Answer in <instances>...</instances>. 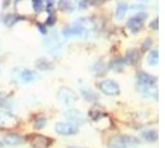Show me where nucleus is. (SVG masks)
I'll return each instance as SVG.
<instances>
[{
    "instance_id": "23",
    "label": "nucleus",
    "mask_w": 165,
    "mask_h": 148,
    "mask_svg": "<svg viewBox=\"0 0 165 148\" xmlns=\"http://www.w3.org/2000/svg\"><path fill=\"white\" fill-rule=\"evenodd\" d=\"M32 7L35 12H41L43 7H44V3L40 1V0H36V1H32Z\"/></svg>"
},
{
    "instance_id": "4",
    "label": "nucleus",
    "mask_w": 165,
    "mask_h": 148,
    "mask_svg": "<svg viewBox=\"0 0 165 148\" xmlns=\"http://www.w3.org/2000/svg\"><path fill=\"white\" fill-rule=\"evenodd\" d=\"M54 129L61 135H74V134H76L79 131L78 125L71 122H57Z\"/></svg>"
},
{
    "instance_id": "5",
    "label": "nucleus",
    "mask_w": 165,
    "mask_h": 148,
    "mask_svg": "<svg viewBox=\"0 0 165 148\" xmlns=\"http://www.w3.org/2000/svg\"><path fill=\"white\" fill-rule=\"evenodd\" d=\"M147 17L146 13H139L137 14L135 17H132L129 21H128V27L133 31V32H137L142 28V25H143V20Z\"/></svg>"
},
{
    "instance_id": "14",
    "label": "nucleus",
    "mask_w": 165,
    "mask_h": 148,
    "mask_svg": "<svg viewBox=\"0 0 165 148\" xmlns=\"http://www.w3.org/2000/svg\"><path fill=\"white\" fill-rule=\"evenodd\" d=\"M142 138L147 142H155L158 139V131L148 129V130H143L142 131Z\"/></svg>"
},
{
    "instance_id": "7",
    "label": "nucleus",
    "mask_w": 165,
    "mask_h": 148,
    "mask_svg": "<svg viewBox=\"0 0 165 148\" xmlns=\"http://www.w3.org/2000/svg\"><path fill=\"white\" fill-rule=\"evenodd\" d=\"M50 144H52V141L48 137L40 135V134L35 135L32 138V141H31V146L34 148H48Z\"/></svg>"
},
{
    "instance_id": "29",
    "label": "nucleus",
    "mask_w": 165,
    "mask_h": 148,
    "mask_svg": "<svg viewBox=\"0 0 165 148\" xmlns=\"http://www.w3.org/2000/svg\"><path fill=\"white\" fill-rule=\"evenodd\" d=\"M87 5H88V1H80V3H79V7H80V8H85Z\"/></svg>"
},
{
    "instance_id": "25",
    "label": "nucleus",
    "mask_w": 165,
    "mask_h": 148,
    "mask_svg": "<svg viewBox=\"0 0 165 148\" xmlns=\"http://www.w3.org/2000/svg\"><path fill=\"white\" fill-rule=\"evenodd\" d=\"M151 44H152V40H151L150 38L147 39V40L143 43V45H142V52H147L148 49H150V46H151Z\"/></svg>"
},
{
    "instance_id": "8",
    "label": "nucleus",
    "mask_w": 165,
    "mask_h": 148,
    "mask_svg": "<svg viewBox=\"0 0 165 148\" xmlns=\"http://www.w3.org/2000/svg\"><path fill=\"white\" fill-rule=\"evenodd\" d=\"M25 142V138L18 134H7L4 137V143H7L8 146H22Z\"/></svg>"
},
{
    "instance_id": "24",
    "label": "nucleus",
    "mask_w": 165,
    "mask_h": 148,
    "mask_svg": "<svg viewBox=\"0 0 165 148\" xmlns=\"http://www.w3.org/2000/svg\"><path fill=\"white\" fill-rule=\"evenodd\" d=\"M7 102H9L7 97H4L3 94H0V107H7V108L10 107V104L9 103H7Z\"/></svg>"
},
{
    "instance_id": "2",
    "label": "nucleus",
    "mask_w": 165,
    "mask_h": 148,
    "mask_svg": "<svg viewBox=\"0 0 165 148\" xmlns=\"http://www.w3.org/2000/svg\"><path fill=\"white\" fill-rule=\"evenodd\" d=\"M99 90L106 96H118L120 93V86L114 80H102L99 83Z\"/></svg>"
},
{
    "instance_id": "13",
    "label": "nucleus",
    "mask_w": 165,
    "mask_h": 148,
    "mask_svg": "<svg viewBox=\"0 0 165 148\" xmlns=\"http://www.w3.org/2000/svg\"><path fill=\"white\" fill-rule=\"evenodd\" d=\"M65 116L67 118H70V120H72V121H81L83 118H84L83 113L78 110H68L67 112L65 113Z\"/></svg>"
},
{
    "instance_id": "31",
    "label": "nucleus",
    "mask_w": 165,
    "mask_h": 148,
    "mask_svg": "<svg viewBox=\"0 0 165 148\" xmlns=\"http://www.w3.org/2000/svg\"><path fill=\"white\" fill-rule=\"evenodd\" d=\"M68 148H78V147H68Z\"/></svg>"
},
{
    "instance_id": "22",
    "label": "nucleus",
    "mask_w": 165,
    "mask_h": 148,
    "mask_svg": "<svg viewBox=\"0 0 165 148\" xmlns=\"http://www.w3.org/2000/svg\"><path fill=\"white\" fill-rule=\"evenodd\" d=\"M103 115H105V113H103L102 111H95V110H90V117H92L93 120H99V117H102Z\"/></svg>"
},
{
    "instance_id": "19",
    "label": "nucleus",
    "mask_w": 165,
    "mask_h": 148,
    "mask_svg": "<svg viewBox=\"0 0 165 148\" xmlns=\"http://www.w3.org/2000/svg\"><path fill=\"white\" fill-rule=\"evenodd\" d=\"M36 66H38V68H41V70H49V68H52V65L48 63V61H45V59H39Z\"/></svg>"
},
{
    "instance_id": "27",
    "label": "nucleus",
    "mask_w": 165,
    "mask_h": 148,
    "mask_svg": "<svg viewBox=\"0 0 165 148\" xmlns=\"http://www.w3.org/2000/svg\"><path fill=\"white\" fill-rule=\"evenodd\" d=\"M150 27L152 28V30H158V28H159V21L158 20L152 21V22H151V25H150Z\"/></svg>"
},
{
    "instance_id": "20",
    "label": "nucleus",
    "mask_w": 165,
    "mask_h": 148,
    "mask_svg": "<svg viewBox=\"0 0 165 148\" xmlns=\"http://www.w3.org/2000/svg\"><path fill=\"white\" fill-rule=\"evenodd\" d=\"M81 93L84 94V97H85V98H87L88 100H92V102H93V99H94V100L97 99V96H95V94L93 93L92 90H89V89H85V90H83Z\"/></svg>"
},
{
    "instance_id": "21",
    "label": "nucleus",
    "mask_w": 165,
    "mask_h": 148,
    "mask_svg": "<svg viewBox=\"0 0 165 148\" xmlns=\"http://www.w3.org/2000/svg\"><path fill=\"white\" fill-rule=\"evenodd\" d=\"M34 125H35L36 129H43L45 125H47V120H45L44 117H38L35 120V124H34Z\"/></svg>"
},
{
    "instance_id": "1",
    "label": "nucleus",
    "mask_w": 165,
    "mask_h": 148,
    "mask_svg": "<svg viewBox=\"0 0 165 148\" xmlns=\"http://www.w3.org/2000/svg\"><path fill=\"white\" fill-rule=\"evenodd\" d=\"M18 125V118L9 111H0V129H13Z\"/></svg>"
},
{
    "instance_id": "26",
    "label": "nucleus",
    "mask_w": 165,
    "mask_h": 148,
    "mask_svg": "<svg viewBox=\"0 0 165 148\" xmlns=\"http://www.w3.org/2000/svg\"><path fill=\"white\" fill-rule=\"evenodd\" d=\"M55 23V17L53 14H49V17H48V21H47V25L49 26H53Z\"/></svg>"
},
{
    "instance_id": "28",
    "label": "nucleus",
    "mask_w": 165,
    "mask_h": 148,
    "mask_svg": "<svg viewBox=\"0 0 165 148\" xmlns=\"http://www.w3.org/2000/svg\"><path fill=\"white\" fill-rule=\"evenodd\" d=\"M38 28H39V31H40L41 34H47V28H45L44 25H40V23H38Z\"/></svg>"
},
{
    "instance_id": "15",
    "label": "nucleus",
    "mask_w": 165,
    "mask_h": 148,
    "mask_svg": "<svg viewBox=\"0 0 165 148\" xmlns=\"http://www.w3.org/2000/svg\"><path fill=\"white\" fill-rule=\"evenodd\" d=\"M20 79L23 81V83H30L35 79V73L30 70H23L22 72L20 73Z\"/></svg>"
},
{
    "instance_id": "18",
    "label": "nucleus",
    "mask_w": 165,
    "mask_h": 148,
    "mask_svg": "<svg viewBox=\"0 0 165 148\" xmlns=\"http://www.w3.org/2000/svg\"><path fill=\"white\" fill-rule=\"evenodd\" d=\"M20 20H22L21 15H16V14H8L5 17V25L7 26H13L16 22H18Z\"/></svg>"
},
{
    "instance_id": "16",
    "label": "nucleus",
    "mask_w": 165,
    "mask_h": 148,
    "mask_svg": "<svg viewBox=\"0 0 165 148\" xmlns=\"http://www.w3.org/2000/svg\"><path fill=\"white\" fill-rule=\"evenodd\" d=\"M108 148H126V144L124 143V141L121 139V137H116L110 142Z\"/></svg>"
},
{
    "instance_id": "3",
    "label": "nucleus",
    "mask_w": 165,
    "mask_h": 148,
    "mask_svg": "<svg viewBox=\"0 0 165 148\" xmlns=\"http://www.w3.org/2000/svg\"><path fill=\"white\" fill-rule=\"evenodd\" d=\"M58 99L61 100V103L66 106H71L78 100V96L75 94V91H72L70 88H61L58 91Z\"/></svg>"
},
{
    "instance_id": "12",
    "label": "nucleus",
    "mask_w": 165,
    "mask_h": 148,
    "mask_svg": "<svg viewBox=\"0 0 165 148\" xmlns=\"http://www.w3.org/2000/svg\"><path fill=\"white\" fill-rule=\"evenodd\" d=\"M141 90L145 96L151 97V98H158V88L155 85H150V86H141Z\"/></svg>"
},
{
    "instance_id": "17",
    "label": "nucleus",
    "mask_w": 165,
    "mask_h": 148,
    "mask_svg": "<svg viewBox=\"0 0 165 148\" xmlns=\"http://www.w3.org/2000/svg\"><path fill=\"white\" fill-rule=\"evenodd\" d=\"M148 63L151 66H156L159 63V50L155 49V50H151L150 52V55H148Z\"/></svg>"
},
{
    "instance_id": "6",
    "label": "nucleus",
    "mask_w": 165,
    "mask_h": 148,
    "mask_svg": "<svg viewBox=\"0 0 165 148\" xmlns=\"http://www.w3.org/2000/svg\"><path fill=\"white\" fill-rule=\"evenodd\" d=\"M85 32H87V31H85L81 26L75 23V25H72V26L66 27L65 30L62 31V35L65 36V38H71V36H81V35H84Z\"/></svg>"
},
{
    "instance_id": "9",
    "label": "nucleus",
    "mask_w": 165,
    "mask_h": 148,
    "mask_svg": "<svg viewBox=\"0 0 165 148\" xmlns=\"http://www.w3.org/2000/svg\"><path fill=\"white\" fill-rule=\"evenodd\" d=\"M138 83L141 86H150V85H155L156 83V77L151 76L147 72H139L138 73Z\"/></svg>"
},
{
    "instance_id": "11",
    "label": "nucleus",
    "mask_w": 165,
    "mask_h": 148,
    "mask_svg": "<svg viewBox=\"0 0 165 148\" xmlns=\"http://www.w3.org/2000/svg\"><path fill=\"white\" fill-rule=\"evenodd\" d=\"M126 10H128V4L124 1H119L118 5H116V10H115V15L118 20H121L124 18V15L126 14Z\"/></svg>"
},
{
    "instance_id": "10",
    "label": "nucleus",
    "mask_w": 165,
    "mask_h": 148,
    "mask_svg": "<svg viewBox=\"0 0 165 148\" xmlns=\"http://www.w3.org/2000/svg\"><path fill=\"white\" fill-rule=\"evenodd\" d=\"M138 59H139V52H138L137 49H132L126 53V57H125L124 62H128V63H130V65H134V63L138 62Z\"/></svg>"
},
{
    "instance_id": "30",
    "label": "nucleus",
    "mask_w": 165,
    "mask_h": 148,
    "mask_svg": "<svg viewBox=\"0 0 165 148\" xmlns=\"http://www.w3.org/2000/svg\"><path fill=\"white\" fill-rule=\"evenodd\" d=\"M4 146V143H3V141H0V147H3Z\"/></svg>"
}]
</instances>
